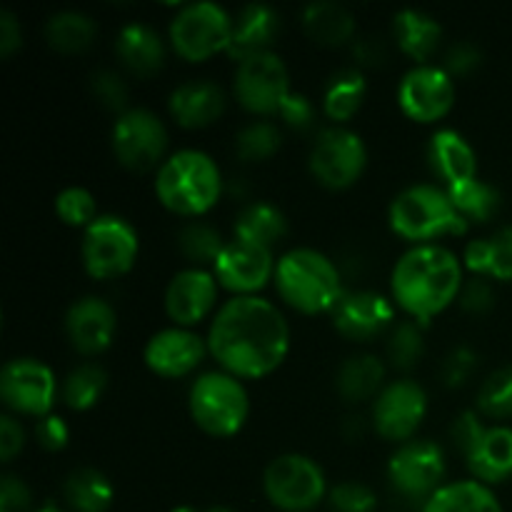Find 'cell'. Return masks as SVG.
Here are the masks:
<instances>
[{"label":"cell","instance_id":"cell-9","mask_svg":"<svg viewBox=\"0 0 512 512\" xmlns=\"http://www.w3.org/2000/svg\"><path fill=\"white\" fill-rule=\"evenodd\" d=\"M265 498L280 512H310L328 498L323 468L303 453H283L263 470Z\"/></svg>","mask_w":512,"mask_h":512},{"label":"cell","instance_id":"cell-38","mask_svg":"<svg viewBox=\"0 0 512 512\" xmlns=\"http://www.w3.org/2000/svg\"><path fill=\"white\" fill-rule=\"evenodd\" d=\"M105 388H108V373L100 368L98 363H80L78 368L70 370L65 375L63 385H60V398L70 410H90L98 405L103 398Z\"/></svg>","mask_w":512,"mask_h":512},{"label":"cell","instance_id":"cell-4","mask_svg":"<svg viewBox=\"0 0 512 512\" xmlns=\"http://www.w3.org/2000/svg\"><path fill=\"white\" fill-rule=\"evenodd\" d=\"M273 283L283 303L303 315H330L345 293L335 260L315 248H293L280 255Z\"/></svg>","mask_w":512,"mask_h":512},{"label":"cell","instance_id":"cell-24","mask_svg":"<svg viewBox=\"0 0 512 512\" xmlns=\"http://www.w3.org/2000/svg\"><path fill=\"white\" fill-rule=\"evenodd\" d=\"M115 55L125 70L140 78H150L165 63V40L153 25L130 20L115 38Z\"/></svg>","mask_w":512,"mask_h":512},{"label":"cell","instance_id":"cell-41","mask_svg":"<svg viewBox=\"0 0 512 512\" xmlns=\"http://www.w3.org/2000/svg\"><path fill=\"white\" fill-rule=\"evenodd\" d=\"M478 413L490 420L512 418V365L493 370L478 390Z\"/></svg>","mask_w":512,"mask_h":512},{"label":"cell","instance_id":"cell-47","mask_svg":"<svg viewBox=\"0 0 512 512\" xmlns=\"http://www.w3.org/2000/svg\"><path fill=\"white\" fill-rule=\"evenodd\" d=\"M480 63H483V50L475 43H470V40H460V43H455L453 48L445 53L443 68L448 70L450 78L455 80L475 73V70L480 68Z\"/></svg>","mask_w":512,"mask_h":512},{"label":"cell","instance_id":"cell-18","mask_svg":"<svg viewBox=\"0 0 512 512\" xmlns=\"http://www.w3.org/2000/svg\"><path fill=\"white\" fill-rule=\"evenodd\" d=\"M275 265L278 260L270 248L233 238L225 243L223 253L215 260L213 275L220 288L233 295H255L275 278Z\"/></svg>","mask_w":512,"mask_h":512},{"label":"cell","instance_id":"cell-48","mask_svg":"<svg viewBox=\"0 0 512 512\" xmlns=\"http://www.w3.org/2000/svg\"><path fill=\"white\" fill-rule=\"evenodd\" d=\"M458 303L465 313L485 315L495 305L493 285L488 283V278H478V275L470 280H465L463 290H460Z\"/></svg>","mask_w":512,"mask_h":512},{"label":"cell","instance_id":"cell-20","mask_svg":"<svg viewBox=\"0 0 512 512\" xmlns=\"http://www.w3.org/2000/svg\"><path fill=\"white\" fill-rule=\"evenodd\" d=\"M208 340L190 328H163L148 338L143 348V360L160 378H185L200 368L208 355Z\"/></svg>","mask_w":512,"mask_h":512},{"label":"cell","instance_id":"cell-52","mask_svg":"<svg viewBox=\"0 0 512 512\" xmlns=\"http://www.w3.org/2000/svg\"><path fill=\"white\" fill-rule=\"evenodd\" d=\"M25 445V430L20 420L13 413L0 415V460L3 463H13L15 455L23 450Z\"/></svg>","mask_w":512,"mask_h":512},{"label":"cell","instance_id":"cell-32","mask_svg":"<svg viewBox=\"0 0 512 512\" xmlns=\"http://www.w3.org/2000/svg\"><path fill=\"white\" fill-rule=\"evenodd\" d=\"M63 500L70 512H108L115 488L98 468H75L63 480Z\"/></svg>","mask_w":512,"mask_h":512},{"label":"cell","instance_id":"cell-37","mask_svg":"<svg viewBox=\"0 0 512 512\" xmlns=\"http://www.w3.org/2000/svg\"><path fill=\"white\" fill-rule=\"evenodd\" d=\"M225 243L218 228H213L205 220H190L178 233V250L190 268H208L213 270L215 260L223 253Z\"/></svg>","mask_w":512,"mask_h":512},{"label":"cell","instance_id":"cell-58","mask_svg":"<svg viewBox=\"0 0 512 512\" xmlns=\"http://www.w3.org/2000/svg\"><path fill=\"white\" fill-rule=\"evenodd\" d=\"M0 512H3V510H0Z\"/></svg>","mask_w":512,"mask_h":512},{"label":"cell","instance_id":"cell-31","mask_svg":"<svg viewBox=\"0 0 512 512\" xmlns=\"http://www.w3.org/2000/svg\"><path fill=\"white\" fill-rule=\"evenodd\" d=\"M288 235V220L278 205L268 200H255L240 208L233 223V238L245 240V243L263 245L273 250L280 240Z\"/></svg>","mask_w":512,"mask_h":512},{"label":"cell","instance_id":"cell-29","mask_svg":"<svg viewBox=\"0 0 512 512\" xmlns=\"http://www.w3.org/2000/svg\"><path fill=\"white\" fill-rule=\"evenodd\" d=\"M463 268L478 278L512 280V225H503L488 238H475L463 250Z\"/></svg>","mask_w":512,"mask_h":512},{"label":"cell","instance_id":"cell-34","mask_svg":"<svg viewBox=\"0 0 512 512\" xmlns=\"http://www.w3.org/2000/svg\"><path fill=\"white\" fill-rule=\"evenodd\" d=\"M420 512H503L493 488L478 480H455L445 483Z\"/></svg>","mask_w":512,"mask_h":512},{"label":"cell","instance_id":"cell-42","mask_svg":"<svg viewBox=\"0 0 512 512\" xmlns=\"http://www.w3.org/2000/svg\"><path fill=\"white\" fill-rule=\"evenodd\" d=\"M55 215L60 218V223L85 230L98 218L95 195L88 188H80V185H68V188L55 195Z\"/></svg>","mask_w":512,"mask_h":512},{"label":"cell","instance_id":"cell-43","mask_svg":"<svg viewBox=\"0 0 512 512\" xmlns=\"http://www.w3.org/2000/svg\"><path fill=\"white\" fill-rule=\"evenodd\" d=\"M328 503L333 512H375L378 510V495L370 485L358 480H345L328 490Z\"/></svg>","mask_w":512,"mask_h":512},{"label":"cell","instance_id":"cell-57","mask_svg":"<svg viewBox=\"0 0 512 512\" xmlns=\"http://www.w3.org/2000/svg\"><path fill=\"white\" fill-rule=\"evenodd\" d=\"M205 512H233V510H228V508H213V510H205Z\"/></svg>","mask_w":512,"mask_h":512},{"label":"cell","instance_id":"cell-55","mask_svg":"<svg viewBox=\"0 0 512 512\" xmlns=\"http://www.w3.org/2000/svg\"><path fill=\"white\" fill-rule=\"evenodd\" d=\"M170 512H203V510L193 508V505H178V508H173Z\"/></svg>","mask_w":512,"mask_h":512},{"label":"cell","instance_id":"cell-56","mask_svg":"<svg viewBox=\"0 0 512 512\" xmlns=\"http://www.w3.org/2000/svg\"><path fill=\"white\" fill-rule=\"evenodd\" d=\"M35 512H70V510H63V508H58V505H43V508H40V510H35Z\"/></svg>","mask_w":512,"mask_h":512},{"label":"cell","instance_id":"cell-36","mask_svg":"<svg viewBox=\"0 0 512 512\" xmlns=\"http://www.w3.org/2000/svg\"><path fill=\"white\" fill-rule=\"evenodd\" d=\"M445 193L453 200L455 210H458L468 223H488V220H493L495 215L500 213V208H503V195H500V190L480 178L445 185Z\"/></svg>","mask_w":512,"mask_h":512},{"label":"cell","instance_id":"cell-23","mask_svg":"<svg viewBox=\"0 0 512 512\" xmlns=\"http://www.w3.org/2000/svg\"><path fill=\"white\" fill-rule=\"evenodd\" d=\"M280 33V15L273 5L248 3L233 18L228 55L233 60H245L250 55L268 53Z\"/></svg>","mask_w":512,"mask_h":512},{"label":"cell","instance_id":"cell-22","mask_svg":"<svg viewBox=\"0 0 512 512\" xmlns=\"http://www.w3.org/2000/svg\"><path fill=\"white\" fill-rule=\"evenodd\" d=\"M168 110L180 128H208L223 115L225 90L208 78L185 80L170 93Z\"/></svg>","mask_w":512,"mask_h":512},{"label":"cell","instance_id":"cell-33","mask_svg":"<svg viewBox=\"0 0 512 512\" xmlns=\"http://www.w3.org/2000/svg\"><path fill=\"white\" fill-rule=\"evenodd\" d=\"M368 83H365L363 70L343 68L328 78L323 88V113L325 118L333 120L335 125H343L355 118L363 108Z\"/></svg>","mask_w":512,"mask_h":512},{"label":"cell","instance_id":"cell-1","mask_svg":"<svg viewBox=\"0 0 512 512\" xmlns=\"http://www.w3.org/2000/svg\"><path fill=\"white\" fill-rule=\"evenodd\" d=\"M205 340L220 370L240 380H260L288 358L290 325L270 300L233 295L215 310Z\"/></svg>","mask_w":512,"mask_h":512},{"label":"cell","instance_id":"cell-19","mask_svg":"<svg viewBox=\"0 0 512 512\" xmlns=\"http://www.w3.org/2000/svg\"><path fill=\"white\" fill-rule=\"evenodd\" d=\"M218 290L220 283L213 270L188 265L178 270L165 288V313L178 328L193 330L215 310Z\"/></svg>","mask_w":512,"mask_h":512},{"label":"cell","instance_id":"cell-53","mask_svg":"<svg viewBox=\"0 0 512 512\" xmlns=\"http://www.w3.org/2000/svg\"><path fill=\"white\" fill-rule=\"evenodd\" d=\"M23 45V28L13 10H0V58H10Z\"/></svg>","mask_w":512,"mask_h":512},{"label":"cell","instance_id":"cell-14","mask_svg":"<svg viewBox=\"0 0 512 512\" xmlns=\"http://www.w3.org/2000/svg\"><path fill=\"white\" fill-rule=\"evenodd\" d=\"M110 145L120 165L135 173H145L163 160L168 148V128L153 110L128 108L113 123Z\"/></svg>","mask_w":512,"mask_h":512},{"label":"cell","instance_id":"cell-45","mask_svg":"<svg viewBox=\"0 0 512 512\" xmlns=\"http://www.w3.org/2000/svg\"><path fill=\"white\" fill-rule=\"evenodd\" d=\"M475 370H478V355H475V350L468 348V345H458L440 363V380L450 390L463 388V385L470 383Z\"/></svg>","mask_w":512,"mask_h":512},{"label":"cell","instance_id":"cell-25","mask_svg":"<svg viewBox=\"0 0 512 512\" xmlns=\"http://www.w3.org/2000/svg\"><path fill=\"white\" fill-rule=\"evenodd\" d=\"M428 163L445 185L478 178V155L463 133L453 128L435 130L428 143Z\"/></svg>","mask_w":512,"mask_h":512},{"label":"cell","instance_id":"cell-28","mask_svg":"<svg viewBox=\"0 0 512 512\" xmlns=\"http://www.w3.org/2000/svg\"><path fill=\"white\" fill-rule=\"evenodd\" d=\"M385 385V363L373 353L348 355L335 373V388L348 403L375 400Z\"/></svg>","mask_w":512,"mask_h":512},{"label":"cell","instance_id":"cell-7","mask_svg":"<svg viewBox=\"0 0 512 512\" xmlns=\"http://www.w3.org/2000/svg\"><path fill=\"white\" fill-rule=\"evenodd\" d=\"M233 18L213 0L183 3L168 28L170 45L188 63H205L213 55L228 53Z\"/></svg>","mask_w":512,"mask_h":512},{"label":"cell","instance_id":"cell-17","mask_svg":"<svg viewBox=\"0 0 512 512\" xmlns=\"http://www.w3.org/2000/svg\"><path fill=\"white\" fill-rule=\"evenodd\" d=\"M330 320L343 338L368 343L395 325V300L375 290H345Z\"/></svg>","mask_w":512,"mask_h":512},{"label":"cell","instance_id":"cell-21","mask_svg":"<svg viewBox=\"0 0 512 512\" xmlns=\"http://www.w3.org/2000/svg\"><path fill=\"white\" fill-rule=\"evenodd\" d=\"M63 330L75 353L93 358V355L105 353L113 343L115 330H118V315H115L113 305L105 303L103 298L85 295L68 305Z\"/></svg>","mask_w":512,"mask_h":512},{"label":"cell","instance_id":"cell-3","mask_svg":"<svg viewBox=\"0 0 512 512\" xmlns=\"http://www.w3.org/2000/svg\"><path fill=\"white\" fill-rule=\"evenodd\" d=\"M223 173L213 155L198 148L175 150L155 173V195L160 203L183 218H200L223 195Z\"/></svg>","mask_w":512,"mask_h":512},{"label":"cell","instance_id":"cell-5","mask_svg":"<svg viewBox=\"0 0 512 512\" xmlns=\"http://www.w3.org/2000/svg\"><path fill=\"white\" fill-rule=\"evenodd\" d=\"M388 223L398 238L413 245H433L448 235H465L470 228L443 185L433 183H415L400 190L388 208Z\"/></svg>","mask_w":512,"mask_h":512},{"label":"cell","instance_id":"cell-40","mask_svg":"<svg viewBox=\"0 0 512 512\" xmlns=\"http://www.w3.org/2000/svg\"><path fill=\"white\" fill-rule=\"evenodd\" d=\"M425 355L423 325L415 320H400L390 328L388 335V360L400 373H410L418 368Z\"/></svg>","mask_w":512,"mask_h":512},{"label":"cell","instance_id":"cell-8","mask_svg":"<svg viewBox=\"0 0 512 512\" xmlns=\"http://www.w3.org/2000/svg\"><path fill=\"white\" fill-rule=\"evenodd\" d=\"M138 230L115 213H100L80 240V260L90 278L113 280L128 273L138 258Z\"/></svg>","mask_w":512,"mask_h":512},{"label":"cell","instance_id":"cell-54","mask_svg":"<svg viewBox=\"0 0 512 512\" xmlns=\"http://www.w3.org/2000/svg\"><path fill=\"white\" fill-rule=\"evenodd\" d=\"M353 55L358 65H380L385 63L388 53L385 45L378 38H355L353 40Z\"/></svg>","mask_w":512,"mask_h":512},{"label":"cell","instance_id":"cell-46","mask_svg":"<svg viewBox=\"0 0 512 512\" xmlns=\"http://www.w3.org/2000/svg\"><path fill=\"white\" fill-rule=\"evenodd\" d=\"M488 430V425L483 423V415L478 410H463L458 418L450 425V443L455 445L458 453H463V458H468L470 450L478 445V440L483 438V433Z\"/></svg>","mask_w":512,"mask_h":512},{"label":"cell","instance_id":"cell-11","mask_svg":"<svg viewBox=\"0 0 512 512\" xmlns=\"http://www.w3.org/2000/svg\"><path fill=\"white\" fill-rule=\"evenodd\" d=\"M445 478V453L435 440L413 438L398 445L388 460L390 488L408 503L425 505Z\"/></svg>","mask_w":512,"mask_h":512},{"label":"cell","instance_id":"cell-39","mask_svg":"<svg viewBox=\"0 0 512 512\" xmlns=\"http://www.w3.org/2000/svg\"><path fill=\"white\" fill-rule=\"evenodd\" d=\"M280 145H283L280 125L265 118L250 120L235 135V153L245 163H263V160L273 158L280 150Z\"/></svg>","mask_w":512,"mask_h":512},{"label":"cell","instance_id":"cell-50","mask_svg":"<svg viewBox=\"0 0 512 512\" xmlns=\"http://www.w3.org/2000/svg\"><path fill=\"white\" fill-rule=\"evenodd\" d=\"M33 505V493L20 475L5 473L0 478V510L3 512H28Z\"/></svg>","mask_w":512,"mask_h":512},{"label":"cell","instance_id":"cell-13","mask_svg":"<svg viewBox=\"0 0 512 512\" xmlns=\"http://www.w3.org/2000/svg\"><path fill=\"white\" fill-rule=\"evenodd\" d=\"M58 398V380L38 358H13L0 370V400L13 415L45 418Z\"/></svg>","mask_w":512,"mask_h":512},{"label":"cell","instance_id":"cell-51","mask_svg":"<svg viewBox=\"0 0 512 512\" xmlns=\"http://www.w3.org/2000/svg\"><path fill=\"white\" fill-rule=\"evenodd\" d=\"M315 113H318V110H315L313 100L303 93H295V90L288 95L283 108H280V118H283V123L293 130L313 128Z\"/></svg>","mask_w":512,"mask_h":512},{"label":"cell","instance_id":"cell-35","mask_svg":"<svg viewBox=\"0 0 512 512\" xmlns=\"http://www.w3.org/2000/svg\"><path fill=\"white\" fill-rule=\"evenodd\" d=\"M98 38V23L83 10H58L45 20V40L58 53H83Z\"/></svg>","mask_w":512,"mask_h":512},{"label":"cell","instance_id":"cell-10","mask_svg":"<svg viewBox=\"0 0 512 512\" xmlns=\"http://www.w3.org/2000/svg\"><path fill=\"white\" fill-rule=\"evenodd\" d=\"M308 168L325 188L345 190L358 183L368 168V145L355 130L345 125H330L315 135Z\"/></svg>","mask_w":512,"mask_h":512},{"label":"cell","instance_id":"cell-15","mask_svg":"<svg viewBox=\"0 0 512 512\" xmlns=\"http://www.w3.org/2000/svg\"><path fill=\"white\" fill-rule=\"evenodd\" d=\"M428 415V393L413 378L390 380L373 400L370 420L380 438L390 443H408Z\"/></svg>","mask_w":512,"mask_h":512},{"label":"cell","instance_id":"cell-16","mask_svg":"<svg viewBox=\"0 0 512 512\" xmlns=\"http://www.w3.org/2000/svg\"><path fill=\"white\" fill-rule=\"evenodd\" d=\"M398 105L415 123H438L455 105V80L443 65H415L400 80Z\"/></svg>","mask_w":512,"mask_h":512},{"label":"cell","instance_id":"cell-49","mask_svg":"<svg viewBox=\"0 0 512 512\" xmlns=\"http://www.w3.org/2000/svg\"><path fill=\"white\" fill-rule=\"evenodd\" d=\"M35 440H38L40 448L48 450V453H60V450L68 448L70 428L68 423H65V418L53 413L40 418L38 423H35Z\"/></svg>","mask_w":512,"mask_h":512},{"label":"cell","instance_id":"cell-2","mask_svg":"<svg viewBox=\"0 0 512 512\" xmlns=\"http://www.w3.org/2000/svg\"><path fill=\"white\" fill-rule=\"evenodd\" d=\"M463 260L445 245H413L405 250L390 273L395 305L420 325L458 303L465 285Z\"/></svg>","mask_w":512,"mask_h":512},{"label":"cell","instance_id":"cell-12","mask_svg":"<svg viewBox=\"0 0 512 512\" xmlns=\"http://www.w3.org/2000/svg\"><path fill=\"white\" fill-rule=\"evenodd\" d=\"M290 93L293 90H290L288 65L275 50L250 55L235 68L233 95L248 113L260 118L280 115V108Z\"/></svg>","mask_w":512,"mask_h":512},{"label":"cell","instance_id":"cell-26","mask_svg":"<svg viewBox=\"0 0 512 512\" xmlns=\"http://www.w3.org/2000/svg\"><path fill=\"white\" fill-rule=\"evenodd\" d=\"M473 480L483 485H498L512 475V428L510 425H488L465 458Z\"/></svg>","mask_w":512,"mask_h":512},{"label":"cell","instance_id":"cell-30","mask_svg":"<svg viewBox=\"0 0 512 512\" xmlns=\"http://www.w3.org/2000/svg\"><path fill=\"white\" fill-rule=\"evenodd\" d=\"M300 23H303L305 35L320 45H338L355 40V18L345 5L335 3V0H313L300 13Z\"/></svg>","mask_w":512,"mask_h":512},{"label":"cell","instance_id":"cell-6","mask_svg":"<svg viewBox=\"0 0 512 512\" xmlns=\"http://www.w3.org/2000/svg\"><path fill=\"white\" fill-rule=\"evenodd\" d=\"M188 410L203 433L213 438H233L250 415V398L243 380L225 370H208L193 380L188 390Z\"/></svg>","mask_w":512,"mask_h":512},{"label":"cell","instance_id":"cell-44","mask_svg":"<svg viewBox=\"0 0 512 512\" xmlns=\"http://www.w3.org/2000/svg\"><path fill=\"white\" fill-rule=\"evenodd\" d=\"M90 90H93L95 100L113 113L120 115L128 110V83L115 70H95L90 78Z\"/></svg>","mask_w":512,"mask_h":512},{"label":"cell","instance_id":"cell-27","mask_svg":"<svg viewBox=\"0 0 512 512\" xmlns=\"http://www.w3.org/2000/svg\"><path fill=\"white\" fill-rule=\"evenodd\" d=\"M393 38L410 60L425 65L440 48L443 28L430 13L418 8H403L393 18Z\"/></svg>","mask_w":512,"mask_h":512}]
</instances>
